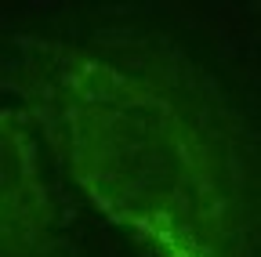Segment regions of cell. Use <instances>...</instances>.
Masks as SVG:
<instances>
[{"label": "cell", "mask_w": 261, "mask_h": 257, "mask_svg": "<svg viewBox=\"0 0 261 257\" xmlns=\"http://www.w3.org/2000/svg\"><path fill=\"white\" fill-rule=\"evenodd\" d=\"M0 87L87 203L149 257H261L254 134L174 40L15 33L0 40Z\"/></svg>", "instance_id": "cell-1"}, {"label": "cell", "mask_w": 261, "mask_h": 257, "mask_svg": "<svg viewBox=\"0 0 261 257\" xmlns=\"http://www.w3.org/2000/svg\"><path fill=\"white\" fill-rule=\"evenodd\" d=\"M0 257H80L73 210L51 188L33 120L0 109Z\"/></svg>", "instance_id": "cell-2"}]
</instances>
